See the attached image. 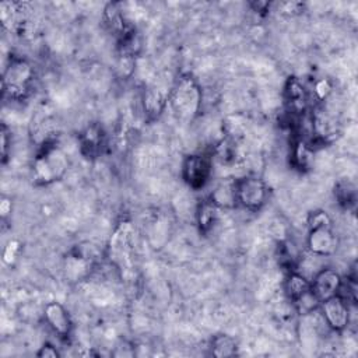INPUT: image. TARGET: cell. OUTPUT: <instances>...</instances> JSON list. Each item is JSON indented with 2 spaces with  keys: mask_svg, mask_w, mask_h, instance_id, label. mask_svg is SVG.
I'll use <instances>...</instances> for the list:
<instances>
[{
  "mask_svg": "<svg viewBox=\"0 0 358 358\" xmlns=\"http://www.w3.org/2000/svg\"><path fill=\"white\" fill-rule=\"evenodd\" d=\"M238 351V344L234 337L228 334H218L211 340V354L218 358L234 357Z\"/></svg>",
  "mask_w": 358,
  "mask_h": 358,
  "instance_id": "17",
  "label": "cell"
},
{
  "mask_svg": "<svg viewBox=\"0 0 358 358\" xmlns=\"http://www.w3.org/2000/svg\"><path fill=\"white\" fill-rule=\"evenodd\" d=\"M218 207H231L236 203L235 182L221 183L210 197Z\"/></svg>",
  "mask_w": 358,
  "mask_h": 358,
  "instance_id": "20",
  "label": "cell"
},
{
  "mask_svg": "<svg viewBox=\"0 0 358 358\" xmlns=\"http://www.w3.org/2000/svg\"><path fill=\"white\" fill-rule=\"evenodd\" d=\"M341 282V277L336 270L323 268L310 282V292L317 299V302H323L340 292Z\"/></svg>",
  "mask_w": 358,
  "mask_h": 358,
  "instance_id": "8",
  "label": "cell"
},
{
  "mask_svg": "<svg viewBox=\"0 0 358 358\" xmlns=\"http://www.w3.org/2000/svg\"><path fill=\"white\" fill-rule=\"evenodd\" d=\"M218 206L211 200H203L197 208V224L201 232H208L218 218Z\"/></svg>",
  "mask_w": 358,
  "mask_h": 358,
  "instance_id": "16",
  "label": "cell"
},
{
  "mask_svg": "<svg viewBox=\"0 0 358 358\" xmlns=\"http://www.w3.org/2000/svg\"><path fill=\"white\" fill-rule=\"evenodd\" d=\"M34 80V69L31 63L22 57H11L3 73V92L11 98L21 99L29 92Z\"/></svg>",
  "mask_w": 358,
  "mask_h": 358,
  "instance_id": "5",
  "label": "cell"
},
{
  "mask_svg": "<svg viewBox=\"0 0 358 358\" xmlns=\"http://www.w3.org/2000/svg\"><path fill=\"white\" fill-rule=\"evenodd\" d=\"M103 144V133L98 124L88 126L81 134V151L88 158L96 157Z\"/></svg>",
  "mask_w": 358,
  "mask_h": 358,
  "instance_id": "14",
  "label": "cell"
},
{
  "mask_svg": "<svg viewBox=\"0 0 358 358\" xmlns=\"http://www.w3.org/2000/svg\"><path fill=\"white\" fill-rule=\"evenodd\" d=\"M69 168V159L64 151L55 144H45L32 164L34 179L41 185H49L66 173Z\"/></svg>",
  "mask_w": 358,
  "mask_h": 358,
  "instance_id": "3",
  "label": "cell"
},
{
  "mask_svg": "<svg viewBox=\"0 0 358 358\" xmlns=\"http://www.w3.org/2000/svg\"><path fill=\"white\" fill-rule=\"evenodd\" d=\"M43 316L49 327L59 334V337H69L71 333V319L64 306L59 302H49L43 309Z\"/></svg>",
  "mask_w": 358,
  "mask_h": 358,
  "instance_id": "10",
  "label": "cell"
},
{
  "mask_svg": "<svg viewBox=\"0 0 358 358\" xmlns=\"http://www.w3.org/2000/svg\"><path fill=\"white\" fill-rule=\"evenodd\" d=\"M213 169V159L207 154H193L186 157L183 166H182V175L185 182L192 189H201L210 179Z\"/></svg>",
  "mask_w": 358,
  "mask_h": 358,
  "instance_id": "7",
  "label": "cell"
},
{
  "mask_svg": "<svg viewBox=\"0 0 358 358\" xmlns=\"http://www.w3.org/2000/svg\"><path fill=\"white\" fill-rule=\"evenodd\" d=\"M285 289H287L288 296L295 302L301 296H303L305 294H308L310 291V282L305 277H302L301 274L291 273L287 278Z\"/></svg>",
  "mask_w": 358,
  "mask_h": 358,
  "instance_id": "18",
  "label": "cell"
},
{
  "mask_svg": "<svg viewBox=\"0 0 358 358\" xmlns=\"http://www.w3.org/2000/svg\"><path fill=\"white\" fill-rule=\"evenodd\" d=\"M20 250V242L18 241H10L3 252V260L6 264L11 266L17 259V252Z\"/></svg>",
  "mask_w": 358,
  "mask_h": 358,
  "instance_id": "21",
  "label": "cell"
},
{
  "mask_svg": "<svg viewBox=\"0 0 358 358\" xmlns=\"http://www.w3.org/2000/svg\"><path fill=\"white\" fill-rule=\"evenodd\" d=\"M285 98L287 103L292 113L301 115L306 110L308 95L303 85L296 78H289L285 87Z\"/></svg>",
  "mask_w": 358,
  "mask_h": 358,
  "instance_id": "13",
  "label": "cell"
},
{
  "mask_svg": "<svg viewBox=\"0 0 358 358\" xmlns=\"http://www.w3.org/2000/svg\"><path fill=\"white\" fill-rule=\"evenodd\" d=\"M330 91H331V87H330L329 81L324 80V78L319 80V81L315 84V94H316V96H317L319 99H324V98L330 94Z\"/></svg>",
  "mask_w": 358,
  "mask_h": 358,
  "instance_id": "22",
  "label": "cell"
},
{
  "mask_svg": "<svg viewBox=\"0 0 358 358\" xmlns=\"http://www.w3.org/2000/svg\"><path fill=\"white\" fill-rule=\"evenodd\" d=\"M134 234L133 224L123 220L113 229L108 243V257L124 280L134 275Z\"/></svg>",
  "mask_w": 358,
  "mask_h": 358,
  "instance_id": "1",
  "label": "cell"
},
{
  "mask_svg": "<svg viewBox=\"0 0 358 358\" xmlns=\"http://www.w3.org/2000/svg\"><path fill=\"white\" fill-rule=\"evenodd\" d=\"M168 102L178 117L192 120L201 106V88L192 76H182L169 91Z\"/></svg>",
  "mask_w": 358,
  "mask_h": 358,
  "instance_id": "2",
  "label": "cell"
},
{
  "mask_svg": "<svg viewBox=\"0 0 358 358\" xmlns=\"http://www.w3.org/2000/svg\"><path fill=\"white\" fill-rule=\"evenodd\" d=\"M308 248L317 256H330L337 250L338 239L333 231L331 218L326 211H315L308 220Z\"/></svg>",
  "mask_w": 358,
  "mask_h": 358,
  "instance_id": "4",
  "label": "cell"
},
{
  "mask_svg": "<svg viewBox=\"0 0 358 358\" xmlns=\"http://www.w3.org/2000/svg\"><path fill=\"white\" fill-rule=\"evenodd\" d=\"M236 201L250 211L262 208L267 199V186L257 176H243L235 180Z\"/></svg>",
  "mask_w": 358,
  "mask_h": 358,
  "instance_id": "6",
  "label": "cell"
},
{
  "mask_svg": "<svg viewBox=\"0 0 358 358\" xmlns=\"http://www.w3.org/2000/svg\"><path fill=\"white\" fill-rule=\"evenodd\" d=\"M88 266H91V257H88L81 250H73L66 257V271L67 275L74 280H80L88 273Z\"/></svg>",
  "mask_w": 358,
  "mask_h": 358,
  "instance_id": "15",
  "label": "cell"
},
{
  "mask_svg": "<svg viewBox=\"0 0 358 358\" xmlns=\"http://www.w3.org/2000/svg\"><path fill=\"white\" fill-rule=\"evenodd\" d=\"M36 357H41V358H57L59 352H57V350L53 345L45 344L43 347L39 348V351L36 352Z\"/></svg>",
  "mask_w": 358,
  "mask_h": 358,
  "instance_id": "23",
  "label": "cell"
},
{
  "mask_svg": "<svg viewBox=\"0 0 358 358\" xmlns=\"http://www.w3.org/2000/svg\"><path fill=\"white\" fill-rule=\"evenodd\" d=\"M169 91L161 85H152L145 90L143 96L144 112L150 119H157L165 109L166 102L169 101Z\"/></svg>",
  "mask_w": 358,
  "mask_h": 358,
  "instance_id": "11",
  "label": "cell"
},
{
  "mask_svg": "<svg viewBox=\"0 0 358 358\" xmlns=\"http://www.w3.org/2000/svg\"><path fill=\"white\" fill-rule=\"evenodd\" d=\"M11 213V200L3 197L0 201V215L4 220Z\"/></svg>",
  "mask_w": 358,
  "mask_h": 358,
  "instance_id": "25",
  "label": "cell"
},
{
  "mask_svg": "<svg viewBox=\"0 0 358 358\" xmlns=\"http://www.w3.org/2000/svg\"><path fill=\"white\" fill-rule=\"evenodd\" d=\"M103 20L109 31L113 32L117 36V39H122L124 35L134 29L126 21L120 3H108L103 10Z\"/></svg>",
  "mask_w": 358,
  "mask_h": 358,
  "instance_id": "12",
  "label": "cell"
},
{
  "mask_svg": "<svg viewBox=\"0 0 358 358\" xmlns=\"http://www.w3.org/2000/svg\"><path fill=\"white\" fill-rule=\"evenodd\" d=\"M323 317L330 329L341 331L348 324V305L347 301L338 294L320 302Z\"/></svg>",
  "mask_w": 358,
  "mask_h": 358,
  "instance_id": "9",
  "label": "cell"
},
{
  "mask_svg": "<svg viewBox=\"0 0 358 358\" xmlns=\"http://www.w3.org/2000/svg\"><path fill=\"white\" fill-rule=\"evenodd\" d=\"M334 196L344 208H352L357 203V189L350 180H340L334 187Z\"/></svg>",
  "mask_w": 358,
  "mask_h": 358,
  "instance_id": "19",
  "label": "cell"
},
{
  "mask_svg": "<svg viewBox=\"0 0 358 358\" xmlns=\"http://www.w3.org/2000/svg\"><path fill=\"white\" fill-rule=\"evenodd\" d=\"M7 150H8V131H7V127L3 124V127H1V157H3V162L7 158Z\"/></svg>",
  "mask_w": 358,
  "mask_h": 358,
  "instance_id": "24",
  "label": "cell"
}]
</instances>
